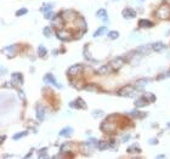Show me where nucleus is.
<instances>
[{
  "label": "nucleus",
  "instance_id": "423d86ee",
  "mask_svg": "<svg viewBox=\"0 0 170 159\" xmlns=\"http://www.w3.org/2000/svg\"><path fill=\"white\" fill-rule=\"evenodd\" d=\"M122 15H123L124 18L130 20V18H134V17L136 16V11L134 10V9H131V7H126V9H124V10H123Z\"/></svg>",
  "mask_w": 170,
  "mask_h": 159
},
{
  "label": "nucleus",
  "instance_id": "393cba45",
  "mask_svg": "<svg viewBox=\"0 0 170 159\" xmlns=\"http://www.w3.org/2000/svg\"><path fill=\"white\" fill-rule=\"evenodd\" d=\"M15 49H16V46H15V45H10V46L5 48V50H4V51H5V52L7 53V55L12 56V55H13V51H15Z\"/></svg>",
  "mask_w": 170,
  "mask_h": 159
},
{
  "label": "nucleus",
  "instance_id": "72a5a7b5",
  "mask_svg": "<svg viewBox=\"0 0 170 159\" xmlns=\"http://www.w3.org/2000/svg\"><path fill=\"white\" fill-rule=\"evenodd\" d=\"M54 16H56L54 12H51V11H48V12H45V16H44V17H45V18H46V20H51Z\"/></svg>",
  "mask_w": 170,
  "mask_h": 159
},
{
  "label": "nucleus",
  "instance_id": "6e6552de",
  "mask_svg": "<svg viewBox=\"0 0 170 159\" xmlns=\"http://www.w3.org/2000/svg\"><path fill=\"white\" fill-rule=\"evenodd\" d=\"M124 65V60L122 57H117V58H114V60L111 62V67L113 68L114 71H118V69H120V68L123 67Z\"/></svg>",
  "mask_w": 170,
  "mask_h": 159
},
{
  "label": "nucleus",
  "instance_id": "e433bc0d",
  "mask_svg": "<svg viewBox=\"0 0 170 159\" xmlns=\"http://www.w3.org/2000/svg\"><path fill=\"white\" fill-rule=\"evenodd\" d=\"M18 96H20L21 100H24V97H26V96H24V92L22 91V90H20V91H18Z\"/></svg>",
  "mask_w": 170,
  "mask_h": 159
},
{
  "label": "nucleus",
  "instance_id": "c9c22d12",
  "mask_svg": "<svg viewBox=\"0 0 170 159\" xmlns=\"http://www.w3.org/2000/svg\"><path fill=\"white\" fill-rule=\"evenodd\" d=\"M102 114H103L102 111H94V113H93V115H94L95 118H99V117H101Z\"/></svg>",
  "mask_w": 170,
  "mask_h": 159
},
{
  "label": "nucleus",
  "instance_id": "f03ea898",
  "mask_svg": "<svg viewBox=\"0 0 170 159\" xmlns=\"http://www.w3.org/2000/svg\"><path fill=\"white\" fill-rule=\"evenodd\" d=\"M132 94H134V86L132 85H126L118 91L119 96H124V97H130L132 96Z\"/></svg>",
  "mask_w": 170,
  "mask_h": 159
},
{
  "label": "nucleus",
  "instance_id": "aec40b11",
  "mask_svg": "<svg viewBox=\"0 0 170 159\" xmlns=\"http://www.w3.org/2000/svg\"><path fill=\"white\" fill-rule=\"evenodd\" d=\"M84 57H85L88 61L97 62L96 60H94V58H91V57H90V53H89V45H85V46H84Z\"/></svg>",
  "mask_w": 170,
  "mask_h": 159
},
{
  "label": "nucleus",
  "instance_id": "a19ab883",
  "mask_svg": "<svg viewBox=\"0 0 170 159\" xmlns=\"http://www.w3.org/2000/svg\"><path fill=\"white\" fill-rule=\"evenodd\" d=\"M5 139H6L5 136H1V142H4V141H5Z\"/></svg>",
  "mask_w": 170,
  "mask_h": 159
},
{
  "label": "nucleus",
  "instance_id": "f3484780",
  "mask_svg": "<svg viewBox=\"0 0 170 159\" xmlns=\"http://www.w3.org/2000/svg\"><path fill=\"white\" fill-rule=\"evenodd\" d=\"M105 33H107V27H106V26H102V27H100V28H99L97 30H95L94 37H95V38L101 37V35H103Z\"/></svg>",
  "mask_w": 170,
  "mask_h": 159
},
{
  "label": "nucleus",
  "instance_id": "5701e85b",
  "mask_svg": "<svg viewBox=\"0 0 170 159\" xmlns=\"http://www.w3.org/2000/svg\"><path fill=\"white\" fill-rule=\"evenodd\" d=\"M109 147V144L107 142H105V141H99V144H97V148L100 151H105V149H107Z\"/></svg>",
  "mask_w": 170,
  "mask_h": 159
},
{
  "label": "nucleus",
  "instance_id": "c756f323",
  "mask_svg": "<svg viewBox=\"0 0 170 159\" xmlns=\"http://www.w3.org/2000/svg\"><path fill=\"white\" fill-rule=\"evenodd\" d=\"M27 134H28V133H27V131H22V133L15 134V135L12 136V139H13V140H20V139H22V137H23V136H26Z\"/></svg>",
  "mask_w": 170,
  "mask_h": 159
},
{
  "label": "nucleus",
  "instance_id": "473e14b6",
  "mask_svg": "<svg viewBox=\"0 0 170 159\" xmlns=\"http://www.w3.org/2000/svg\"><path fill=\"white\" fill-rule=\"evenodd\" d=\"M27 12H28V10H27L26 7H23V9H20V10H18V11L16 12V16H18V17H20V16H23L24 13H27Z\"/></svg>",
  "mask_w": 170,
  "mask_h": 159
},
{
  "label": "nucleus",
  "instance_id": "2eb2a0df",
  "mask_svg": "<svg viewBox=\"0 0 170 159\" xmlns=\"http://www.w3.org/2000/svg\"><path fill=\"white\" fill-rule=\"evenodd\" d=\"M149 103V101L147 100L146 97H141V98H139V100H136V102H135V106L136 107H145V106H147V104Z\"/></svg>",
  "mask_w": 170,
  "mask_h": 159
},
{
  "label": "nucleus",
  "instance_id": "79ce46f5",
  "mask_svg": "<svg viewBox=\"0 0 170 159\" xmlns=\"http://www.w3.org/2000/svg\"><path fill=\"white\" fill-rule=\"evenodd\" d=\"M168 126H169V128H170V123H168Z\"/></svg>",
  "mask_w": 170,
  "mask_h": 159
},
{
  "label": "nucleus",
  "instance_id": "f704fd0d",
  "mask_svg": "<svg viewBox=\"0 0 170 159\" xmlns=\"http://www.w3.org/2000/svg\"><path fill=\"white\" fill-rule=\"evenodd\" d=\"M45 7H43L41 10H43L44 12H48V11H50L52 9V4H48V5H44Z\"/></svg>",
  "mask_w": 170,
  "mask_h": 159
},
{
  "label": "nucleus",
  "instance_id": "ea45409f",
  "mask_svg": "<svg viewBox=\"0 0 170 159\" xmlns=\"http://www.w3.org/2000/svg\"><path fill=\"white\" fill-rule=\"evenodd\" d=\"M30 156H32V152H30V153H28V154H27V156H26V157H24V158H29V157H30Z\"/></svg>",
  "mask_w": 170,
  "mask_h": 159
},
{
  "label": "nucleus",
  "instance_id": "cd10ccee",
  "mask_svg": "<svg viewBox=\"0 0 170 159\" xmlns=\"http://www.w3.org/2000/svg\"><path fill=\"white\" fill-rule=\"evenodd\" d=\"M119 37V33L117 30H112V32H109L108 33V38L111 39V40H114V39H118Z\"/></svg>",
  "mask_w": 170,
  "mask_h": 159
},
{
  "label": "nucleus",
  "instance_id": "58836bf2",
  "mask_svg": "<svg viewBox=\"0 0 170 159\" xmlns=\"http://www.w3.org/2000/svg\"><path fill=\"white\" fill-rule=\"evenodd\" d=\"M129 137H130L129 135H126V136H123V139H122V141H123V142H126V141L129 140Z\"/></svg>",
  "mask_w": 170,
  "mask_h": 159
},
{
  "label": "nucleus",
  "instance_id": "ddd939ff",
  "mask_svg": "<svg viewBox=\"0 0 170 159\" xmlns=\"http://www.w3.org/2000/svg\"><path fill=\"white\" fill-rule=\"evenodd\" d=\"M151 49H152L153 51L158 52V51H162V50L165 49V45H164L162 42H157V43H154V44L151 45Z\"/></svg>",
  "mask_w": 170,
  "mask_h": 159
},
{
  "label": "nucleus",
  "instance_id": "4468645a",
  "mask_svg": "<svg viewBox=\"0 0 170 159\" xmlns=\"http://www.w3.org/2000/svg\"><path fill=\"white\" fill-rule=\"evenodd\" d=\"M139 26L141 27V28H152V27L154 26L153 22H151L148 20H140L139 21Z\"/></svg>",
  "mask_w": 170,
  "mask_h": 159
},
{
  "label": "nucleus",
  "instance_id": "b1692460",
  "mask_svg": "<svg viewBox=\"0 0 170 159\" xmlns=\"http://www.w3.org/2000/svg\"><path fill=\"white\" fill-rule=\"evenodd\" d=\"M71 148H72V144L69 142H67L65 144H62L61 146V153H66V152H69L71 151Z\"/></svg>",
  "mask_w": 170,
  "mask_h": 159
},
{
  "label": "nucleus",
  "instance_id": "412c9836",
  "mask_svg": "<svg viewBox=\"0 0 170 159\" xmlns=\"http://www.w3.org/2000/svg\"><path fill=\"white\" fill-rule=\"evenodd\" d=\"M46 53H48L46 49H45L43 45H39V46H38V55L40 57H45V56H46Z\"/></svg>",
  "mask_w": 170,
  "mask_h": 159
},
{
  "label": "nucleus",
  "instance_id": "1a4fd4ad",
  "mask_svg": "<svg viewBox=\"0 0 170 159\" xmlns=\"http://www.w3.org/2000/svg\"><path fill=\"white\" fill-rule=\"evenodd\" d=\"M96 16H97L99 20L105 22V23H107V22H108V13H107V11H106L105 9H100V10L96 12Z\"/></svg>",
  "mask_w": 170,
  "mask_h": 159
},
{
  "label": "nucleus",
  "instance_id": "39448f33",
  "mask_svg": "<svg viewBox=\"0 0 170 159\" xmlns=\"http://www.w3.org/2000/svg\"><path fill=\"white\" fill-rule=\"evenodd\" d=\"M69 107H71V108H77V110H84V108H86V104H85V102L79 97V98H77L75 101H72V102L69 103Z\"/></svg>",
  "mask_w": 170,
  "mask_h": 159
},
{
  "label": "nucleus",
  "instance_id": "a878e982",
  "mask_svg": "<svg viewBox=\"0 0 170 159\" xmlns=\"http://www.w3.org/2000/svg\"><path fill=\"white\" fill-rule=\"evenodd\" d=\"M130 114H131L132 117H135V118H144V117H146L145 113L139 112V111H131V112H130Z\"/></svg>",
  "mask_w": 170,
  "mask_h": 159
},
{
  "label": "nucleus",
  "instance_id": "c85d7f7f",
  "mask_svg": "<svg viewBox=\"0 0 170 159\" xmlns=\"http://www.w3.org/2000/svg\"><path fill=\"white\" fill-rule=\"evenodd\" d=\"M108 71H109V69H108V67H107V66H102V67H101L100 69L97 71V73H99L100 75H103V74H107V73H108Z\"/></svg>",
  "mask_w": 170,
  "mask_h": 159
},
{
  "label": "nucleus",
  "instance_id": "bb28decb",
  "mask_svg": "<svg viewBox=\"0 0 170 159\" xmlns=\"http://www.w3.org/2000/svg\"><path fill=\"white\" fill-rule=\"evenodd\" d=\"M84 89H85V90H89V91H99V90H100L95 84H89V85H86V86H84Z\"/></svg>",
  "mask_w": 170,
  "mask_h": 159
},
{
  "label": "nucleus",
  "instance_id": "4c0bfd02",
  "mask_svg": "<svg viewBox=\"0 0 170 159\" xmlns=\"http://www.w3.org/2000/svg\"><path fill=\"white\" fill-rule=\"evenodd\" d=\"M157 143H158L157 139H153V140L151 139V140H149V144H157Z\"/></svg>",
  "mask_w": 170,
  "mask_h": 159
},
{
  "label": "nucleus",
  "instance_id": "dca6fc26",
  "mask_svg": "<svg viewBox=\"0 0 170 159\" xmlns=\"http://www.w3.org/2000/svg\"><path fill=\"white\" fill-rule=\"evenodd\" d=\"M101 129H102L103 131H106V133H112V131L114 130V124H111V123L106 121L103 125H101Z\"/></svg>",
  "mask_w": 170,
  "mask_h": 159
},
{
  "label": "nucleus",
  "instance_id": "6ab92c4d",
  "mask_svg": "<svg viewBox=\"0 0 170 159\" xmlns=\"http://www.w3.org/2000/svg\"><path fill=\"white\" fill-rule=\"evenodd\" d=\"M148 79H140V80H137L136 81V89H142V88H145V86L147 85V83H148Z\"/></svg>",
  "mask_w": 170,
  "mask_h": 159
},
{
  "label": "nucleus",
  "instance_id": "2f4dec72",
  "mask_svg": "<svg viewBox=\"0 0 170 159\" xmlns=\"http://www.w3.org/2000/svg\"><path fill=\"white\" fill-rule=\"evenodd\" d=\"M48 156V148H41L39 151V157L40 158H44Z\"/></svg>",
  "mask_w": 170,
  "mask_h": 159
},
{
  "label": "nucleus",
  "instance_id": "7ed1b4c3",
  "mask_svg": "<svg viewBox=\"0 0 170 159\" xmlns=\"http://www.w3.org/2000/svg\"><path fill=\"white\" fill-rule=\"evenodd\" d=\"M44 81L46 84H52L54 86H56V88H58V89H61L62 88V85L61 84H58V81L55 79V77L51 74V73H48L44 77Z\"/></svg>",
  "mask_w": 170,
  "mask_h": 159
},
{
  "label": "nucleus",
  "instance_id": "37998d69",
  "mask_svg": "<svg viewBox=\"0 0 170 159\" xmlns=\"http://www.w3.org/2000/svg\"><path fill=\"white\" fill-rule=\"evenodd\" d=\"M139 1H144V0H139Z\"/></svg>",
  "mask_w": 170,
  "mask_h": 159
},
{
  "label": "nucleus",
  "instance_id": "f8f14e48",
  "mask_svg": "<svg viewBox=\"0 0 170 159\" xmlns=\"http://www.w3.org/2000/svg\"><path fill=\"white\" fill-rule=\"evenodd\" d=\"M72 135H73V129L71 126H66V128H63L60 131V136H62V137H71Z\"/></svg>",
  "mask_w": 170,
  "mask_h": 159
},
{
  "label": "nucleus",
  "instance_id": "c03bdc74",
  "mask_svg": "<svg viewBox=\"0 0 170 159\" xmlns=\"http://www.w3.org/2000/svg\"><path fill=\"white\" fill-rule=\"evenodd\" d=\"M169 75H170V72H169Z\"/></svg>",
  "mask_w": 170,
  "mask_h": 159
},
{
  "label": "nucleus",
  "instance_id": "0eeeda50",
  "mask_svg": "<svg viewBox=\"0 0 170 159\" xmlns=\"http://www.w3.org/2000/svg\"><path fill=\"white\" fill-rule=\"evenodd\" d=\"M35 115H36V119L43 121L44 118H45V108L41 106V104H38L35 108Z\"/></svg>",
  "mask_w": 170,
  "mask_h": 159
},
{
  "label": "nucleus",
  "instance_id": "a211bd4d",
  "mask_svg": "<svg viewBox=\"0 0 170 159\" xmlns=\"http://www.w3.org/2000/svg\"><path fill=\"white\" fill-rule=\"evenodd\" d=\"M140 152H141V149L137 146V143H134L130 147H128V153H140Z\"/></svg>",
  "mask_w": 170,
  "mask_h": 159
},
{
  "label": "nucleus",
  "instance_id": "f257e3e1",
  "mask_svg": "<svg viewBox=\"0 0 170 159\" xmlns=\"http://www.w3.org/2000/svg\"><path fill=\"white\" fill-rule=\"evenodd\" d=\"M155 16H158L159 18H170V7L167 5H163L160 6L157 11H155Z\"/></svg>",
  "mask_w": 170,
  "mask_h": 159
},
{
  "label": "nucleus",
  "instance_id": "4be33fe9",
  "mask_svg": "<svg viewBox=\"0 0 170 159\" xmlns=\"http://www.w3.org/2000/svg\"><path fill=\"white\" fill-rule=\"evenodd\" d=\"M86 143H88L89 148H94V147H96L99 144V141L96 139H89L88 141H86Z\"/></svg>",
  "mask_w": 170,
  "mask_h": 159
},
{
  "label": "nucleus",
  "instance_id": "9b49d317",
  "mask_svg": "<svg viewBox=\"0 0 170 159\" xmlns=\"http://www.w3.org/2000/svg\"><path fill=\"white\" fill-rule=\"evenodd\" d=\"M12 83L16 85H22L23 84V77L21 73H13L12 74Z\"/></svg>",
  "mask_w": 170,
  "mask_h": 159
},
{
  "label": "nucleus",
  "instance_id": "7c9ffc66",
  "mask_svg": "<svg viewBox=\"0 0 170 159\" xmlns=\"http://www.w3.org/2000/svg\"><path fill=\"white\" fill-rule=\"evenodd\" d=\"M43 33H44L45 37H51V34H52L51 28H50V27H45V28L43 29Z\"/></svg>",
  "mask_w": 170,
  "mask_h": 159
},
{
  "label": "nucleus",
  "instance_id": "20e7f679",
  "mask_svg": "<svg viewBox=\"0 0 170 159\" xmlns=\"http://www.w3.org/2000/svg\"><path fill=\"white\" fill-rule=\"evenodd\" d=\"M81 69H83V67L80 65H74V66L69 67V69L67 71V74H68L69 78H72V77H75V75L79 74Z\"/></svg>",
  "mask_w": 170,
  "mask_h": 159
},
{
  "label": "nucleus",
  "instance_id": "9d476101",
  "mask_svg": "<svg viewBox=\"0 0 170 159\" xmlns=\"http://www.w3.org/2000/svg\"><path fill=\"white\" fill-rule=\"evenodd\" d=\"M56 35L60 40H71V33L69 32H66V30H57L56 32Z\"/></svg>",
  "mask_w": 170,
  "mask_h": 159
}]
</instances>
